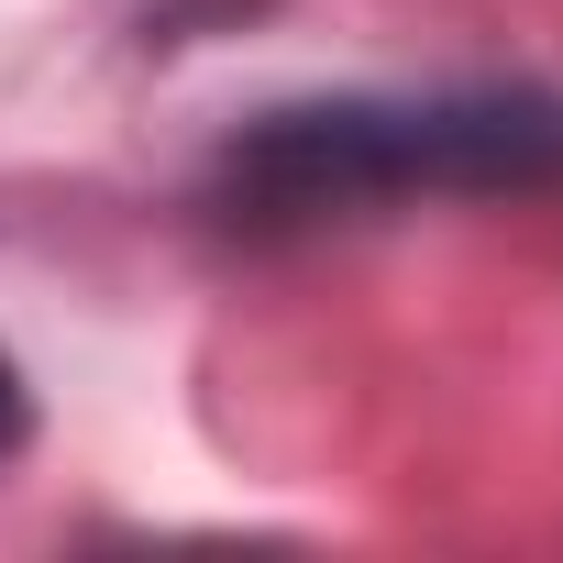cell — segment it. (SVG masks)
Returning a JSON list of instances; mask_svg holds the SVG:
<instances>
[{"label":"cell","instance_id":"obj_1","mask_svg":"<svg viewBox=\"0 0 563 563\" xmlns=\"http://www.w3.org/2000/svg\"><path fill=\"white\" fill-rule=\"evenodd\" d=\"M563 188V100L541 89H442V100H299L221 144V221L321 232L420 199H519Z\"/></svg>","mask_w":563,"mask_h":563},{"label":"cell","instance_id":"obj_2","mask_svg":"<svg viewBox=\"0 0 563 563\" xmlns=\"http://www.w3.org/2000/svg\"><path fill=\"white\" fill-rule=\"evenodd\" d=\"M12 453H23V365L0 354V464H12Z\"/></svg>","mask_w":563,"mask_h":563}]
</instances>
